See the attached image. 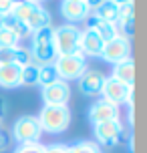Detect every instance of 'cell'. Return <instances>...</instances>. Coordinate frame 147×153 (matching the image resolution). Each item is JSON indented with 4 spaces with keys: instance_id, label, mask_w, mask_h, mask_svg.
<instances>
[{
    "instance_id": "12",
    "label": "cell",
    "mask_w": 147,
    "mask_h": 153,
    "mask_svg": "<svg viewBox=\"0 0 147 153\" xmlns=\"http://www.w3.org/2000/svg\"><path fill=\"white\" fill-rule=\"evenodd\" d=\"M87 30H93L95 34H99L105 42L111 38L121 36L119 34V26L115 22H105V20H97V18H89L87 20Z\"/></svg>"
},
{
    "instance_id": "23",
    "label": "cell",
    "mask_w": 147,
    "mask_h": 153,
    "mask_svg": "<svg viewBox=\"0 0 147 153\" xmlns=\"http://www.w3.org/2000/svg\"><path fill=\"white\" fill-rule=\"evenodd\" d=\"M53 34H54L53 26H45V28H40V30H34L32 45H50V42H53Z\"/></svg>"
},
{
    "instance_id": "25",
    "label": "cell",
    "mask_w": 147,
    "mask_h": 153,
    "mask_svg": "<svg viewBox=\"0 0 147 153\" xmlns=\"http://www.w3.org/2000/svg\"><path fill=\"white\" fill-rule=\"evenodd\" d=\"M18 38L6 28H0V48H16Z\"/></svg>"
},
{
    "instance_id": "29",
    "label": "cell",
    "mask_w": 147,
    "mask_h": 153,
    "mask_svg": "<svg viewBox=\"0 0 147 153\" xmlns=\"http://www.w3.org/2000/svg\"><path fill=\"white\" fill-rule=\"evenodd\" d=\"M8 143H10V139H8V135H6V131L4 129H0V153L4 151L8 147Z\"/></svg>"
},
{
    "instance_id": "35",
    "label": "cell",
    "mask_w": 147,
    "mask_h": 153,
    "mask_svg": "<svg viewBox=\"0 0 147 153\" xmlns=\"http://www.w3.org/2000/svg\"><path fill=\"white\" fill-rule=\"evenodd\" d=\"M2 119H4V117H2V115H0V125H2Z\"/></svg>"
},
{
    "instance_id": "28",
    "label": "cell",
    "mask_w": 147,
    "mask_h": 153,
    "mask_svg": "<svg viewBox=\"0 0 147 153\" xmlns=\"http://www.w3.org/2000/svg\"><path fill=\"white\" fill-rule=\"evenodd\" d=\"M45 153H71V149L67 145H50L45 149Z\"/></svg>"
},
{
    "instance_id": "5",
    "label": "cell",
    "mask_w": 147,
    "mask_h": 153,
    "mask_svg": "<svg viewBox=\"0 0 147 153\" xmlns=\"http://www.w3.org/2000/svg\"><path fill=\"white\" fill-rule=\"evenodd\" d=\"M101 56L105 59L107 62H117L125 61L129 56V38L125 36H117V38H111L103 45V51H101Z\"/></svg>"
},
{
    "instance_id": "2",
    "label": "cell",
    "mask_w": 147,
    "mask_h": 153,
    "mask_svg": "<svg viewBox=\"0 0 147 153\" xmlns=\"http://www.w3.org/2000/svg\"><path fill=\"white\" fill-rule=\"evenodd\" d=\"M79 36H81V30H79L75 24H62L59 28H54L53 45L56 48V54L59 56H62V54H73V51L79 45Z\"/></svg>"
},
{
    "instance_id": "32",
    "label": "cell",
    "mask_w": 147,
    "mask_h": 153,
    "mask_svg": "<svg viewBox=\"0 0 147 153\" xmlns=\"http://www.w3.org/2000/svg\"><path fill=\"white\" fill-rule=\"evenodd\" d=\"M4 113H6V101H4V99H0V115L4 117Z\"/></svg>"
},
{
    "instance_id": "24",
    "label": "cell",
    "mask_w": 147,
    "mask_h": 153,
    "mask_svg": "<svg viewBox=\"0 0 147 153\" xmlns=\"http://www.w3.org/2000/svg\"><path fill=\"white\" fill-rule=\"evenodd\" d=\"M69 149H71V153H101L99 145L91 143V141H79L75 145H71Z\"/></svg>"
},
{
    "instance_id": "11",
    "label": "cell",
    "mask_w": 147,
    "mask_h": 153,
    "mask_svg": "<svg viewBox=\"0 0 147 153\" xmlns=\"http://www.w3.org/2000/svg\"><path fill=\"white\" fill-rule=\"evenodd\" d=\"M61 12L67 20L77 22V20H83V18H87L91 14V8L87 6L85 0H62Z\"/></svg>"
},
{
    "instance_id": "30",
    "label": "cell",
    "mask_w": 147,
    "mask_h": 153,
    "mask_svg": "<svg viewBox=\"0 0 147 153\" xmlns=\"http://www.w3.org/2000/svg\"><path fill=\"white\" fill-rule=\"evenodd\" d=\"M85 2H87V6L91 8V10H95V8L99 6L101 2H105V0H85Z\"/></svg>"
},
{
    "instance_id": "4",
    "label": "cell",
    "mask_w": 147,
    "mask_h": 153,
    "mask_svg": "<svg viewBox=\"0 0 147 153\" xmlns=\"http://www.w3.org/2000/svg\"><path fill=\"white\" fill-rule=\"evenodd\" d=\"M14 139L22 145V143H39L40 135H42V129H40V123L36 117L32 115H22L18 117V121L14 123Z\"/></svg>"
},
{
    "instance_id": "14",
    "label": "cell",
    "mask_w": 147,
    "mask_h": 153,
    "mask_svg": "<svg viewBox=\"0 0 147 153\" xmlns=\"http://www.w3.org/2000/svg\"><path fill=\"white\" fill-rule=\"evenodd\" d=\"M20 69L18 65H0V87L2 89H14L20 85Z\"/></svg>"
},
{
    "instance_id": "6",
    "label": "cell",
    "mask_w": 147,
    "mask_h": 153,
    "mask_svg": "<svg viewBox=\"0 0 147 153\" xmlns=\"http://www.w3.org/2000/svg\"><path fill=\"white\" fill-rule=\"evenodd\" d=\"M123 123L115 119V121H105V123H97L95 125V137L99 139L105 147H113L119 143V137L123 133Z\"/></svg>"
},
{
    "instance_id": "13",
    "label": "cell",
    "mask_w": 147,
    "mask_h": 153,
    "mask_svg": "<svg viewBox=\"0 0 147 153\" xmlns=\"http://www.w3.org/2000/svg\"><path fill=\"white\" fill-rule=\"evenodd\" d=\"M79 45H81V48H83L85 54L101 56V51H103L105 40H103L99 34H95L93 30H85V32H81V36H79Z\"/></svg>"
},
{
    "instance_id": "19",
    "label": "cell",
    "mask_w": 147,
    "mask_h": 153,
    "mask_svg": "<svg viewBox=\"0 0 147 153\" xmlns=\"http://www.w3.org/2000/svg\"><path fill=\"white\" fill-rule=\"evenodd\" d=\"M50 12L45 10L42 6H39L34 10V14L26 20V26L30 28V30H40V28H45V26H50Z\"/></svg>"
},
{
    "instance_id": "18",
    "label": "cell",
    "mask_w": 147,
    "mask_h": 153,
    "mask_svg": "<svg viewBox=\"0 0 147 153\" xmlns=\"http://www.w3.org/2000/svg\"><path fill=\"white\" fill-rule=\"evenodd\" d=\"M2 28L10 30L16 38H18V40H20V38H24V36H28V34L32 32L30 28L26 26V22H22V20H16L14 16H10V14L2 16Z\"/></svg>"
},
{
    "instance_id": "27",
    "label": "cell",
    "mask_w": 147,
    "mask_h": 153,
    "mask_svg": "<svg viewBox=\"0 0 147 153\" xmlns=\"http://www.w3.org/2000/svg\"><path fill=\"white\" fill-rule=\"evenodd\" d=\"M16 2H20V0H0V16L10 14V10H12V6Z\"/></svg>"
},
{
    "instance_id": "22",
    "label": "cell",
    "mask_w": 147,
    "mask_h": 153,
    "mask_svg": "<svg viewBox=\"0 0 147 153\" xmlns=\"http://www.w3.org/2000/svg\"><path fill=\"white\" fill-rule=\"evenodd\" d=\"M54 81H59V75H56V71H54L53 65L39 67V83L42 85V87H47V85L54 83Z\"/></svg>"
},
{
    "instance_id": "21",
    "label": "cell",
    "mask_w": 147,
    "mask_h": 153,
    "mask_svg": "<svg viewBox=\"0 0 147 153\" xmlns=\"http://www.w3.org/2000/svg\"><path fill=\"white\" fill-rule=\"evenodd\" d=\"M39 83V65H26L20 69V85H26V87H30V85H36Z\"/></svg>"
},
{
    "instance_id": "15",
    "label": "cell",
    "mask_w": 147,
    "mask_h": 153,
    "mask_svg": "<svg viewBox=\"0 0 147 153\" xmlns=\"http://www.w3.org/2000/svg\"><path fill=\"white\" fill-rule=\"evenodd\" d=\"M30 56L34 62H39V67H45V65H53L59 54H56L54 45L50 42V45H32Z\"/></svg>"
},
{
    "instance_id": "1",
    "label": "cell",
    "mask_w": 147,
    "mask_h": 153,
    "mask_svg": "<svg viewBox=\"0 0 147 153\" xmlns=\"http://www.w3.org/2000/svg\"><path fill=\"white\" fill-rule=\"evenodd\" d=\"M36 119H39L42 131L62 133V131H67L71 123V111L67 105H45Z\"/></svg>"
},
{
    "instance_id": "3",
    "label": "cell",
    "mask_w": 147,
    "mask_h": 153,
    "mask_svg": "<svg viewBox=\"0 0 147 153\" xmlns=\"http://www.w3.org/2000/svg\"><path fill=\"white\" fill-rule=\"evenodd\" d=\"M54 71L61 81H73V79H79L87 71L85 59H79L75 54H62V56H56L53 62Z\"/></svg>"
},
{
    "instance_id": "26",
    "label": "cell",
    "mask_w": 147,
    "mask_h": 153,
    "mask_svg": "<svg viewBox=\"0 0 147 153\" xmlns=\"http://www.w3.org/2000/svg\"><path fill=\"white\" fill-rule=\"evenodd\" d=\"M47 147L40 145V143H22L14 149V153H45Z\"/></svg>"
},
{
    "instance_id": "7",
    "label": "cell",
    "mask_w": 147,
    "mask_h": 153,
    "mask_svg": "<svg viewBox=\"0 0 147 153\" xmlns=\"http://www.w3.org/2000/svg\"><path fill=\"white\" fill-rule=\"evenodd\" d=\"M129 89H133V85L129 87V85L117 81L115 76H109V79H105V83H103L101 95L105 97L103 101H109V103H113V105H119V103H125Z\"/></svg>"
},
{
    "instance_id": "10",
    "label": "cell",
    "mask_w": 147,
    "mask_h": 153,
    "mask_svg": "<svg viewBox=\"0 0 147 153\" xmlns=\"http://www.w3.org/2000/svg\"><path fill=\"white\" fill-rule=\"evenodd\" d=\"M107 76L103 75L101 71H85L83 75L79 76V89L85 95H99L101 89H103V83H105Z\"/></svg>"
},
{
    "instance_id": "17",
    "label": "cell",
    "mask_w": 147,
    "mask_h": 153,
    "mask_svg": "<svg viewBox=\"0 0 147 153\" xmlns=\"http://www.w3.org/2000/svg\"><path fill=\"white\" fill-rule=\"evenodd\" d=\"M93 18L97 20H105V22H115L117 24V18H119V6L113 4L111 0H105L101 2L99 6L93 10Z\"/></svg>"
},
{
    "instance_id": "34",
    "label": "cell",
    "mask_w": 147,
    "mask_h": 153,
    "mask_svg": "<svg viewBox=\"0 0 147 153\" xmlns=\"http://www.w3.org/2000/svg\"><path fill=\"white\" fill-rule=\"evenodd\" d=\"M0 28H2V16H0Z\"/></svg>"
},
{
    "instance_id": "8",
    "label": "cell",
    "mask_w": 147,
    "mask_h": 153,
    "mask_svg": "<svg viewBox=\"0 0 147 153\" xmlns=\"http://www.w3.org/2000/svg\"><path fill=\"white\" fill-rule=\"evenodd\" d=\"M71 97V89L65 81H54V83L42 87V99L47 105H67Z\"/></svg>"
},
{
    "instance_id": "16",
    "label": "cell",
    "mask_w": 147,
    "mask_h": 153,
    "mask_svg": "<svg viewBox=\"0 0 147 153\" xmlns=\"http://www.w3.org/2000/svg\"><path fill=\"white\" fill-rule=\"evenodd\" d=\"M111 76H115L117 81H121V83H125V85H129V87H131L133 79H135V61H133L131 56H127L125 61L117 62Z\"/></svg>"
},
{
    "instance_id": "31",
    "label": "cell",
    "mask_w": 147,
    "mask_h": 153,
    "mask_svg": "<svg viewBox=\"0 0 147 153\" xmlns=\"http://www.w3.org/2000/svg\"><path fill=\"white\" fill-rule=\"evenodd\" d=\"M113 4H117V6H123V4H131L133 0H111Z\"/></svg>"
},
{
    "instance_id": "33",
    "label": "cell",
    "mask_w": 147,
    "mask_h": 153,
    "mask_svg": "<svg viewBox=\"0 0 147 153\" xmlns=\"http://www.w3.org/2000/svg\"><path fill=\"white\" fill-rule=\"evenodd\" d=\"M26 2H32V4H39V2H42V0H26Z\"/></svg>"
},
{
    "instance_id": "9",
    "label": "cell",
    "mask_w": 147,
    "mask_h": 153,
    "mask_svg": "<svg viewBox=\"0 0 147 153\" xmlns=\"http://www.w3.org/2000/svg\"><path fill=\"white\" fill-rule=\"evenodd\" d=\"M89 119L93 125L105 121H115V119H119V107L109 103V101H97L89 109Z\"/></svg>"
},
{
    "instance_id": "20",
    "label": "cell",
    "mask_w": 147,
    "mask_h": 153,
    "mask_svg": "<svg viewBox=\"0 0 147 153\" xmlns=\"http://www.w3.org/2000/svg\"><path fill=\"white\" fill-rule=\"evenodd\" d=\"M39 8V4H32V2H26V0H20V2H16L12 10H10V16H14L16 20H22L26 22L32 14H34V10Z\"/></svg>"
}]
</instances>
